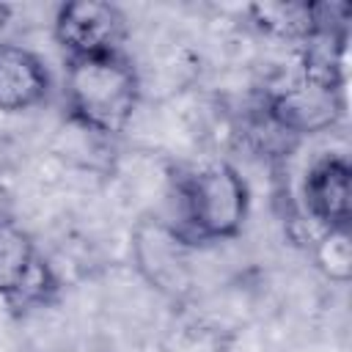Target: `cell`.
<instances>
[{
    "instance_id": "obj_1",
    "label": "cell",
    "mask_w": 352,
    "mask_h": 352,
    "mask_svg": "<svg viewBox=\"0 0 352 352\" xmlns=\"http://www.w3.org/2000/svg\"><path fill=\"white\" fill-rule=\"evenodd\" d=\"M140 99V82L124 52L72 58L66 69V104L72 118L96 135H121Z\"/></svg>"
},
{
    "instance_id": "obj_2",
    "label": "cell",
    "mask_w": 352,
    "mask_h": 352,
    "mask_svg": "<svg viewBox=\"0 0 352 352\" xmlns=\"http://www.w3.org/2000/svg\"><path fill=\"white\" fill-rule=\"evenodd\" d=\"M250 209L245 179L228 162H212L179 182V217L176 231L184 242H220L242 231Z\"/></svg>"
},
{
    "instance_id": "obj_3",
    "label": "cell",
    "mask_w": 352,
    "mask_h": 352,
    "mask_svg": "<svg viewBox=\"0 0 352 352\" xmlns=\"http://www.w3.org/2000/svg\"><path fill=\"white\" fill-rule=\"evenodd\" d=\"M126 36L124 14L104 0H72L55 14V38L72 58L121 52Z\"/></svg>"
},
{
    "instance_id": "obj_4",
    "label": "cell",
    "mask_w": 352,
    "mask_h": 352,
    "mask_svg": "<svg viewBox=\"0 0 352 352\" xmlns=\"http://www.w3.org/2000/svg\"><path fill=\"white\" fill-rule=\"evenodd\" d=\"M55 292V278L36 242L11 220H0V297L11 305H38Z\"/></svg>"
},
{
    "instance_id": "obj_5",
    "label": "cell",
    "mask_w": 352,
    "mask_h": 352,
    "mask_svg": "<svg viewBox=\"0 0 352 352\" xmlns=\"http://www.w3.org/2000/svg\"><path fill=\"white\" fill-rule=\"evenodd\" d=\"M270 116L280 129L297 135L324 132L344 116V91L300 80L272 96Z\"/></svg>"
},
{
    "instance_id": "obj_6",
    "label": "cell",
    "mask_w": 352,
    "mask_h": 352,
    "mask_svg": "<svg viewBox=\"0 0 352 352\" xmlns=\"http://www.w3.org/2000/svg\"><path fill=\"white\" fill-rule=\"evenodd\" d=\"M308 214L322 228H349L352 217V168L344 157L319 160L302 182Z\"/></svg>"
},
{
    "instance_id": "obj_7",
    "label": "cell",
    "mask_w": 352,
    "mask_h": 352,
    "mask_svg": "<svg viewBox=\"0 0 352 352\" xmlns=\"http://www.w3.org/2000/svg\"><path fill=\"white\" fill-rule=\"evenodd\" d=\"M50 94L44 60L19 44H0V110L25 113L38 107Z\"/></svg>"
},
{
    "instance_id": "obj_8",
    "label": "cell",
    "mask_w": 352,
    "mask_h": 352,
    "mask_svg": "<svg viewBox=\"0 0 352 352\" xmlns=\"http://www.w3.org/2000/svg\"><path fill=\"white\" fill-rule=\"evenodd\" d=\"M316 264L336 283L352 278V239L349 228H324L316 245Z\"/></svg>"
}]
</instances>
